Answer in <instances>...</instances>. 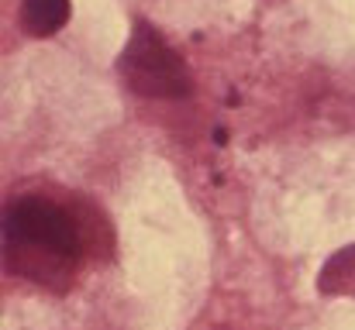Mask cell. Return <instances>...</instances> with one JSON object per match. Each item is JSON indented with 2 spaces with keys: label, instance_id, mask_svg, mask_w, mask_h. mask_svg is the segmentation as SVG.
Segmentation results:
<instances>
[{
  "label": "cell",
  "instance_id": "1",
  "mask_svg": "<svg viewBox=\"0 0 355 330\" xmlns=\"http://www.w3.org/2000/svg\"><path fill=\"white\" fill-rule=\"evenodd\" d=\"M111 223L83 200L21 193L3 207V268L38 289L69 293L83 258H107Z\"/></svg>",
  "mask_w": 355,
  "mask_h": 330
},
{
  "label": "cell",
  "instance_id": "2",
  "mask_svg": "<svg viewBox=\"0 0 355 330\" xmlns=\"http://www.w3.org/2000/svg\"><path fill=\"white\" fill-rule=\"evenodd\" d=\"M118 73L131 93L152 100H183L193 93V76L183 55L148 24L135 21L128 45L118 55Z\"/></svg>",
  "mask_w": 355,
  "mask_h": 330
},
{
  "label": "cell",
  "instance_id": "3",
  "mask_svg": "<svg viewBox=\"0 0 355 330\" xmlns=\"http://www.w3.org/2000/svg\"><path fill=\"white\" fill-rule=\"evenodd\" d=\"M73 14L69 0H21V24L35 38L55 35Z\"/></svg>",
  "mask_w": 355,
  "mask_h": 330
},
{
  "label": "cell",
  "instance_id": "4",
  "mask_svg": "<svg viewBox=\"0 0 355 330\" xmlns=\"http://www.w3.org/2000/svg\"><path fill=\"white\" fill-rule=\"evenodd\" d=\"M318 289H321L324 296L355 300V244L338 248V251L324 262V268H321V275H318Z\"/></svg>",
  "mask_w": 355,
  "mask_h": 330
}]
</instances>
